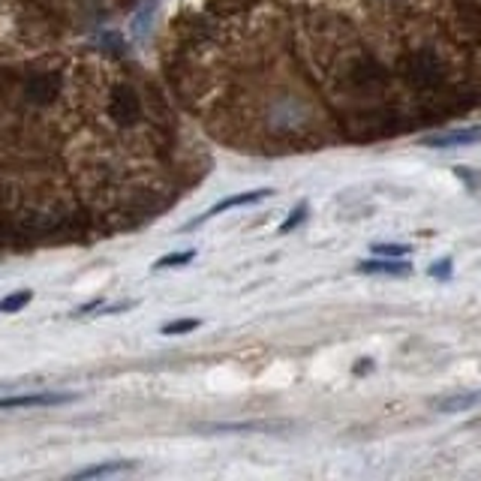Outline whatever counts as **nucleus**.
<instances>
[{"label": "nucleus", "instance_id": "f8f14e48", "mask_svg": "<svg viewBox=\"0 0 481 481\" xmlns=\"http://www.w3.org/2000/svg\"><path fill=\"white\" fill-rule=\"evenodd\" d=\"M154 10H157V4H148L139 15H136V21H133V34H136V36H144V34L151 30V19H154Z\"/></svg>", "mask_w": 481, "mask_h": 481}, {"label": "nucleus", "instance_id": "2eb2a0df", "mask_svg": "<svg viewBox=\"0 0 481 481\" xmlns=\"http://www.w3.org/2000/svg\"><path fill=\"white\" fill-rule=\"evenodd\" d=\"M304 217H307V205H298V208L289 213V220L283 226H280V232H292L295 226H301L304 223Z\"/></svg>", "mask_w": 481, "mask_h": 481}, {"label": "nucleus", "instance_id": "0eeeda50", "mask_svg": "<svg viewBox=\"0 0 481 481\" xmlns=\"http://www.w3.org/2000/svg\"><path fill=\"white\" fill-rule=\"evenodd\" d=\"M412 271V265L400 256H388V259H370V262L358 265V274H383V277H407Z\"/></svg>", "mask_w": 481, "mask_h": 481}, {"label": "nucleus", "instance_id": "7ed1b4c3", "mask_svg": "<svg viewBox=\"0 0 481 481\" xmlns=\"http://www.w3.org/2000/svg\"><path fill=\"white\" fill-rule=\"evenodd\" d=\"M346 79L353 81L355 88H379L388 81V70L383 64H379L376 58H358L353 66H349Z\"/></svg>", "mask_w": 481, "mask_h": 481}, {"label": "nucleus", "instance_id": "6e6552de", "mask_svg": "<svg viewBox=\"0 0 481 481\" xmlns=\"http://www.w3.org/2000/svg\"><path fill=\"white\" fill-rule=\"evenodd\" d=\"M271 196V190H250V193H238V196H229L223 198V202H217L213 208L205 213V217H198L196 223H190L187 229H193L198 226L202 220H208V217H217V213H223V211H232V208H241V205H253V202H262V198H268Z\"/></svg>", "mask_w": 481, "mask_h": 481}, {"label": "nucleus", "instance_id": "39448f33", "mask_svg": "<svg viewBox=\"0 0 481 481\" xmlns=\"http://www.w3.org/2000/svg\"><path fill=\"white\" fill-rule=\"evenodd\" d=\"M73 394H19V397H0V409H27V407H58L70 403Z\"/></svg>", "mask_w": 481, "mask_h": 481}, {"label": "nucleus", "instance_id": "9d476101", "mask_svg": "<svg viewBox=\"0 0 481 481\" xmlns=\"http://www.w3.org/2000/svg\"><path fill=\"white\" fill-rule=\"evenodd\" d=\"M139 463H133V461H112V463H97V467H88V469H79L75 472V481H81V478H103V476H120V472H129V469H136Z\"/></svg>", "mask_w": 481, "mask_h": 481}, {"label": "nucleus", "instance_id": "f3484780", "mask_svg": "<svg viewBox=\"0 0 481 481\" xmlns=\"http://www.w3.org/2000/svg\"><path fill=\"white\" fill-rule=\"evenodd\" d=\"M448 274H452V262H448V259H442V262H437L431 268V277H439V280H446Z\"/></svg>", "mask_w": 481, "mask_h": 481}, {"label": "nucleus", "instance_id": "dca6fc26", "mask_svg": "<svg viewBox=\"0 0 481 481\" xmlns=\"http://www.w3.org/2000/svg\"><path fill=\"white\" fill-rule=\"evenodd\" d=\"M376 253L379 256H407L409 247H403V244H379Z\"/></svg>", "mask_w": 481, "mask_h": 481}, {"label": "nucleus", "instance_id": "ddd939ff", "mask_svg": "<svg viewBox=\"0 0 481 481\" xmlns=\"http://www.w3.org/2000/svg\"><path fill=\"white\" fill-rule=\"evenodd\" d=\"M193 250H184V253H172V256H163L154 268H175V265H184V262H193Z\"/></svg>", "mask_w": 481, "mask_h": 481}, {"label": "nucleus", "instance_id": "1a4fd4ad", "mask_svg": "<svg viewBox=\"0 0 481 481\" xmlns=\"http://www.w3.org/2000/svg\"><path fill=\"white\" fill-rule=\"evenodd\" d=\"M481 403V392H457L448 397H439L433 407L439 412H463V409H476Z\"/></svg>", "mask_w": 481, "mask_h": 481}, {"label": "nucleus", "instance_id": "4468645a", "mask_svg": "<svg viewBox=\"0 0 481 481\" xmlns=\"http://www.w3.org/2000/svg\"><path fill=\"white\" fill-rule=\"evenodd\" d=\"M196 328H198V319H178V322L163 325V334H187V331H196Z\"/></svg>", "mask_w": 481, "mask_h": 481}, {"label": "nucleus", "instance_id": "423d86ee", "mask_svg": "<svg viewBox=\"0 0 481 481\" xmlns=\"http://www.w3.org/2000/svg\"><path fill=\"white\" fill-rule=\"evenodd\" d=\"M476 142H481V127L448 129V133H437L431 139H424V144H431V148H461V144H476Z\"/></svg>", "mask_w": 481, "mask_h": 481}, {"label": "nucleus", "instance_id": "f03ea898", "mask_svg": "<svg viewBox=\"0 0 481 481\" xmlns=\"http://www.w3.org/2000/svg\"><path fill=\"white\" fill-rule=\"evenodd\" d=\"M109 114H112V120H118V124L133 127L136 120L142 118V99H139V94H136L133 88H127V85L114 88V94L109 99Z\"/></svg>", "mask_w": 481, "mask_h": 481}, {"label": "nucleus", "instance_id": "f257e3e1", "mask_svg": "<svg viewBox=\"0 0 481 481\" xmlns=\"http://www.w3.org/2000/svg\"><path fill=\"white\" fill-rule=\"evenodd\" d=\"M400 75L412 88L431 90L442 85V79H446V64H442V58L433 49H418V51H409V55L400 60Z\"/></svg>", "mask_w": 481, "mask_h": 481}, {"label": "nucleus", "instance_id": "9b49d317", "mask_svg": "<svg viewBox=\"0 0 481 481\" xmlns=\"http://www.w3.org/2000/svg\"><path fill=\"white\" fill-rule=\"evenodd\" d=\"M30 298H34V292H30V289H21V292H12V295H6L4 301H0V313H15V310L27 307V304H30Z\"/></svg>", "mask_w": 481, "mask_h": 481}, {"label": "nucleus", "instance_id": "20e7f679", "mask_svg": "<svg viewBox=\"0 0 481 481\" xmlns=\"http://www.w3.org/2000/svg\"><path fill=\"white\" fill-rule=\"evenodd\" d=\"M60 85H64L60 73H36V75H30V79H27L25 97L30 99V103L45 105L60 94Z\"/></svg>", "mask_w": 481, "mask_h": 481}]
</instances>
